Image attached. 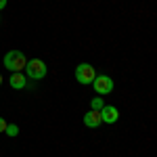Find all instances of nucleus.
Wrapping results in <instances>:
<instances>
[{
  "mask_svg": "<svg viewBox=\"0 0 157 157\" xmlns=\"http://www.w3.org/2000/svg\"><path fill=\"white\" fill-rule=\"evenodd\" d=\"M11 86L15 88V90H21V88H25L27 86V78L25 75H21V73H13L11 75Z\"/></svg>",
  "mask_w": 157,
  "mask_h": 157,
  "instance_id": "nucleus-7",
  "label": "nucleus"
},
{
  "mask_svg": "<svg viewBox=\"0 0 157 157\" xmlns=\"http://www.w3.org/2000/svg\"><path fill=\"white\" fill-rule=\"evenodd\" d=\"M120 117V111L117 107H111V105H105V107L101 109V120L105 121V124H115Z\"/></svg>",
  "mask_w": 157,
  "mask_h": 157,
  "instance_id": "nucleus-6",
  "label": "nucleus"
},
{
  "mask_svg": "<svg viewBox=\"0 0 157 157\" xmlns=\"http://www.w3.org/2000/svg\"><path fill=\"white\" fill-rule=\"evenodd\" d=\"M90 107L97 109V111H101V109L105 107V103H103V98H101V97H94L92 101H90Z\"/></svg>",
  "mask_w": 157,
  "mask_h": 157,
  "instance_id": "nucleus-8",
  "label": "nucleus"
},
{
  "mask_svg": "<svg viewBox=\"0 0 157 157\" xmlns=\"http://www.w3.org/2000/svg\"><path fill=\"white\" fill-rule=\"evenodd\" d=\"M92 84L98 94H111V90H113V80L109 75H97Z\"/></svg>",
  "mask_w": 157,
  "mask_h": 157,
  "instance_id": "nucleus-4",
  "label": "nucleus"
},
{
  "mask_svg": "<svg viewBox=\"0 0 157 157\" xmlns=\"http://www.w3.org/2000/svg\"><path fill=\"white\" fill-rule=\"evenodd\" d=\"M25 67H27V78H32V80H44V75H46V63L42 59H32L25 63Z\"/></svg>",
  "mask_w": 157,
  "mask_h": 157,
  "instance_id": "nucleus-3",
  "label": "nucleus"
},
{
  "mask_svg": "<svg viewBox=\"0 0 157 157\" xmlns=\"http://www.w3.org/2000/svg\"><path fill=\"white\" fill-rule=\"evenodd\" d=\"M4 130H6V121L0 117V132H4Z\"/></svg>",
  "mask_w": 157,
  "mask_h": 157,
  "instance_id": "nucleus-10",
  "label": "nucleus"
},
{
  "mask_svg": "<svg viewBox=\"0 0 157 157\" xmlns=\"http://www.w3.org/2000/svg\"><path fill=\"white\" fill-rule=\"evenodd\" d=\"M101 124H103V120H101V111H97V109H90V111L84 115V126H88V128L97 130Z\"/></svg>",
  "mask_w": 157,
  "mask_h": 157,
  "instance_id": "nucleus-5",
  "label": "nucleus"
},
{
  "mask_svg": "<svg viewBox=\"0 0 157 157\" xmlns=\"http://www.w3.org/2000/svg\"><path fill=\"white\" fill-rule=\"evenodd\" d=\"M4 6H6V0H0V11H2Z\"/></svg>",
  "mask_w": 157,
  "mask_h": 157,
  "instance_id": "nucleus-11",
  "label": "nucleus"
},
{
  "mask_svg": "<svg viewBox=\"0 0 157 157\" xmlns=\"http://www.w3.org/2000/svg\"><path fill=\"white\" fill-rule=\"evenodd\" d=\"M94 78H97V71H94V67L90 65V63H80L78 67H75V80L80 82V84H92L94 82Z\"/></svg>",
  "mask_w": 157,
  "mask_h": 157,
  "instance_id": "nucleus-2",
  "label": "nucleus"
},
{
  "mask_svg": "<svg viewBox=\"0 0 157 157\" xmlns=\"http://www.w3.org/2000/svg\"><path fill=\"white\" fill-rule=\"evenodd\" d=\"M4 132L9 134V136H17V134H19V126H17V124H11V126L6 124V130H4Z\"/></svg>",
  "mask_w": 157,
  "mask_h": 157,
  "instance_id": "nucleus-9",
  "label": "nucleus"
},
{
  "mask_svg": "<svg viewBox=\"0 0 157 157\" xmlns=\"http://www.w3.org/2000/svg\"><path fill=\"white\" fill-rule=\"evenodd\" d=\"M0 86H2V75H0Z\"/></svg>",
  "mask_w": 157,
  "mask_h": 157,
  "instance_id": "nucleus-12",
  "label": "nucleus"
},
{
  "mask_svg": "<svg viewBox=\"0 0 157 157\" xmlns=\"http://www.w3.org/2000/svg\"><path fill=\"white\" fill-rule=\"evenodd\" d=\"M4 67L9 69V71L13 73H17V71H21L25 67V63H27V59H25V55L23 52H19V50H9L6 55H4Z\"/></svg>",
  "mask_w": 157,
  "mask_h": 157,
  "instance_id": "nucleus-1",
  "label": "nucleus"
}]
</instances>
